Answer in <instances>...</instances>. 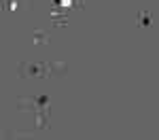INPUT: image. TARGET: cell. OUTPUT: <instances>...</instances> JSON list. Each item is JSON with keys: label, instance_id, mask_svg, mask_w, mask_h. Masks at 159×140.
I'll return each mask as SVG.
<instances>
[{"label": "cell", "instance_id": "6da1fadb", "mask_svg": "<svg viewBox=\"0 0 159 140\" xmlns=\"http://www.w3.org/2000/svg\"><path fill=\"white\" fill-rule=\"evenodd\" d=\"M17 75L25 79V76H47V64H28V62H21L17 66Z\"/></svg>", "mask_w": 159, "mask_h": 140}, {"label": "cell", "instance_id": "3957f363", "mask_svg": "<svg viewBox=\"0 0 159 140\" xmlns=\"http://www.w3.org/2000/svg\"><path fill=\"white\" fill-rule=\"evenodd\" d=\"M151 24H153V15H151V11H140V13H138V19H136V28H138L140 32L148 30V28H151Z\"/></svg>", "mask_w": 159, "mask_h": 140}, {"label": "cell", "instance_id": "5b68a950", "mask_svg": "<svg viewBox=\"0 0 159 140\" xmlns=\"http://www.w3.org/2000/svg\"><path fill=\"white\" fill-rule=\"evenodd\" d=\"M51 24H53V28H64V25L68 24V17L60 15V13H53L51 15Z\"/></svg>", "mask_w": 159, "mask_h": 140}, {"label": "cell", "instance_id": "277c9868", "mask_svg": "<svg viewBox=\"0 0 159 140\" xmlns=\"http://www.w3.org/2000/svg\"><path fill=\"white\" fill-rule=\"evenodd\" d=\"M32 43H34L36 47H45V45L49 43V34H47L45 30H34V32H32Z\"/></svg>", "mask_w": 159, "mask_h": 140}, {"label": "cell", "instance_id": "7a4b0ae2", "mask_svg": "<svg viewBox=\"0 0 159 140\" xmlns=\"http://www.w3.org/2000/svg\"><path fill=\"white\" fill-rule=\"evenodd\" d=\"M68 66L64 62H49L47 64V76H66Z\"/></svg>", "mask_w": 159, "mask_h": 140}]
</instances>
